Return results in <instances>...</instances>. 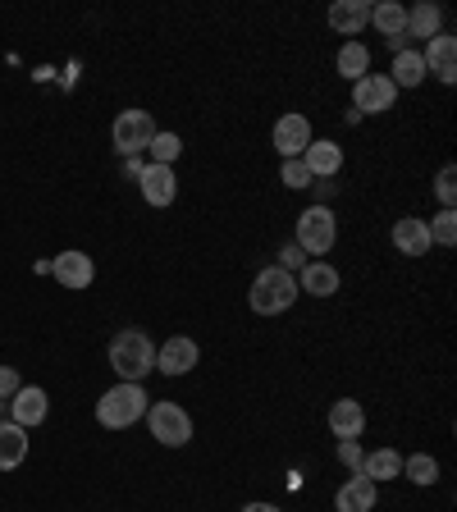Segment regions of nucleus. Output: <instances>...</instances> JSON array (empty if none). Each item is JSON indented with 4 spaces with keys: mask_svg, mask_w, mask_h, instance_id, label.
Listing matches in <instances>:
<instances>
[{
    "mask_svg": "<svg viewBox=\"0 0 457 512\" xmlns=\"http://www.w3.org/2000/svg\"><path fill=\"white\" fill-rule=\"evenodd\" d=\"M110 366L124 384H142L151 371H156V343L142 330H119L110 339Z\"/></svg>",
    "mask_w": 457,
    "mask_h": 512,
    "instance_id": "1",
    "label": "nucleus"
},
{
    "mask_svg": "<svg viewBox=\"0 0 457 512\" xmlns=\"http://www.w3.org/2000/svg\"><path fill=\"white\" fill-rule=\"evenodd\" d=\"M147 407H151V398H147L142 384L119 380L115 389L101 394V403H96V421H101L106 430H128V426H138L142 416H147Z\"/></svg>",
    "mask_w": 457,
    "mask_h": 512,
    "instance_id": "2",
    "label": "nucleus"
},
{
    "mask_svg": "<svg viewBox=\"0 0 457 512\" xmlns=\"http://www.w3.org/2000/svg\"><path fill=\"white\" fill-rule=\"evenodd\" d=\"M247 302H252L256 316H279V311H288L293 302H298V279L288 275V270H279V266L261 270V275L252 279Z\"/></svg>",
    "mask_w": 457,
    "mask_h": 512,
    "instance_id": "3",
    "label": "nucleus"
},
{
    "mask_svg": "<svg viewBox=\"0 0 457 512\" xmlns=\"http://www.w3.org/2000/svg\"><path fill=\"white\" fill-rule=\"evenodd\" d=\"M334 238H339V220H334L330 206H307L298 215V247L307 256H325L334 247Z\"/></svg>",
    "mask_w": 457,
    "mask_h": 512,
    "instance_id": "4",
    "label": "nucleus"
},
{
    "mask_svg": "<svg viewBox=\"0 0 457 512\" xmlns=\"http://www.w3.org/2000/svg\"><path fill=\"white\" fill-rule=\"evenodd\" d=\"M147 430L156 444L165 448H183L192 439V416L179 403H151L147 407Z\"/></svg>",
    "mask_w": 457,
    "mask_h": 512,
    "instance_id": "5",
    "label": "nucleus"
},
{
    "mask_svg": "<svg viewBox=\"0 0 457 512\" xmlns=\"http://www.w3.org/2000/svg\"><path fill=\"white\" fill-rule=\"evenodd\" d=\"M110 138H115V151L119 156H138V151L151 147V138H156V119H151V110H119L115 128H110Z\"/></svg>",
    "mask_w": 457,
    "mask_h": 512,
    "instance_id": "6",
    "label": "nucleus"
},
{
    "mask_svg": "<svg viewBox=\"0 0 457 512\" xmlns=\"http://www.w3.org/2000/svg\"><path fill=\"white\" fill-rule=\"evenodd\" d=\"M398 101V87L389 83V74H366L352 83V110L357 115H384V110H394Z\"/></svg>",
    "mask_w": 457,
    "mask_h": 512,
    "instance_id": "7",
    "label": "nucleus"
},
{
    "mask_svg": "<svg viewBox=\"0 0 457 512\" xmlns=\"http://www.w3.org/2000/svg\"><path fill=\"white\" fill-rule=\"evenodd\" d=\"M46 412H51V398H46V389H37V384H23L19 394L10 398V421L14 426H23V430L42 426Z\"/></svg>",
    "mask_w": 457,
    "mask_h": 512,
    "instance_id": "8",
    "label": "nucleus"
},
{
    "mask_svg": "<svg viewBox=\"0 0 457 512\" xmlns=\"http://www.w3.org/2000/svg\"><path fill=\"white\" fill-rule=\"evenodd\" d=\"M375 499H380V485L366 480L362 471H352V476L339 485V494H334V512H371Z\"/></svg>",
    "mask_w": 457,
    "mask_h": 512,
    "instance_id": "9",
    "label": "nucleus"
},
{
    "mask_svg": "<svg viewBox=\"0 0 457 512\" xmlns=\"http://www.w3.org/2000/svg\"><path fill=\"white\" fill-rule=\"evenodd\" d=\"M311 147V119L307 115H284L275 124V151L284 160H302V151Z\"/></svg>",
    "mask_w": 457,
    "mask_h": 512,
    "instance_id": "10",
    "label": "nucleus"
},
{
    "mask_svg": "<svg viewBox=\"0 0 457 512\" xmlns=\"http://www.w3.org/2000/svg\"><path fill=\"white\" fill-rule=\"evenodd\" d=\"M330 28L339 32V37H348V42H357V32L371 23V0H334L330 5Z\"/></svg>",
    "mask_w": 457,
    "mask_h": 512,
    "instance_id": "11",
    "label": "nucleus"
},
{
    "mask_svg": "<svg viewBox=\"0 0 457 512\" xmlns=\"http://www.w3.org/2000/svg\"><path fill=\"white\" fill-rule=\"evenodd\" d=\"M138 188L147 197V206H170L179 197V179H174V165H147L138 174Z\"/></svg>",
    "mask_w": 457,
    "mask_h": 512,
    "instance_id": "12",
    "label": "nucleus"
},
{
    "mask_svg": "<svg viewBox=\"0 0 457 512\" xmlns=\"http://www.w3.org/2000/svg\"><path fill=\"white\" fill-rule=\"evenodd\" d=\"M197 357H202V348L192 339H165L156 348V371L160 375H188L192 366H197Z\"/></svg>",
    "mask_w": 457,
    "mask_h": 512,
    "instance_id": "13",
    "label": "nucleus"
},
{
    "mask_svg": "<svg viewBox=\"0 0 457 512\" xmlns=\"http://www.w3.org/2000/svg\"><path fill=\"white\" fill-rule=\"evenodd\" d=\"M421 60H426V74H435L439 83H453L457 78V42L448 37V32L430 37L426 51H421Z\"/></svg>",
    "mask_w": 457,
    "mask_h": 512,
    "instance_id": "14",
    "label": "nucleus"
},
{
    "mask_svg": "<svg viewBox=\"0 0 457 512\" xmlns=\"http://www.w3.org/2000/svg\"><path fill=\"white\" fill-rule=\"evenodd\" d=\"M51 275L60 279L64 288H87L96 279V266H92V256L87 252H74V247H69V252H60L51 261Z\"/></svg>",
    "mask_w": 457,
    "mask_h": 512,
    "instance_id": "15",
    "label": "nucleus"
},
{
    "mask_svg": "<svg viewBox=\"0 0 457 512\" xmlns=\"http://www.w3.org/2000/svg\"><path fill=\"white\" fill-rule=\"evenodd\" d=\"M302 165H307V174L311 179H330V174H339L343 170V147L339 142H330V138H311V147L302 151Z\"/></svg>",
    "mask_w": 457,
    "mask_h": 512,
    "instance_id": "16",
    "label": "nucleus"
},
{
    "mask_svg": "<svg viewBox=\"0 0 457 512\" xmlns=\"http://www.w3.org/2000/svg\"><path fill=\"white\" fill-rule=\"evenodd\" d=\"M371 23L389 37V51H403L407 42V10L398 5V0H380V5H371Z\"/></svg>",
    "mask_w": 457,
    "mask_h": 512,
    "instance_id": "17",
    "label": "nucleus"
},
{
    "mask_svg": "<svg viewBox=\"0 0 457 512\" xmlns=\"http://www.w3.org/2000/svg\"><path fill=\"white\" fill-rule=\"evenodd\" d=\"M366 430V407L357 403V398H339V403L330 407V435L334 439H362Z\"/></svg>",
    "mask_w": 457,
    "mask_h": 512,
    "instance_id": "18",
    "label": "nucleus"
},
{
    "mask_svg": "<svg viewBox=\"0 0 457 512\" xmlns=\"http://www.w3.org/2000/svg\"><path fill=\"white\" fill-rule=\"evenodd\" d=\"M293 279H298V293H311V298H334L339 293V270L325 266V261H307Z\"/></svg>",
    "mask_w": 457,
    "mask_h": 512,
    "instance_id": "19",
    "label": "nucleus"
},
{
    "mask_svg": "<svg viewBox=\"0 0 457 512\" xmlns=\"http://www.w3.org/2000/svg\"><path fill=\"white\" fill-rule=\"evenodd\" d=\"M23 458H28V430L14 421H0V471L23 467Z\"/></svg>",
    "mask_w": 457,
    "mask_h": 512,
    "instance_id": "20",
    "label": "nucleus"
},
{
    "mask_svg": "<svg viewBox=\"0 0 457 512\" xmlns=\"http://www.w3.org/2000/svg\"><path fill=\"white\" fill-rule=\"evenodd\" d=\"M394 247L403 256H426L430 252V234H426V220H416V215H407V220L394 224Z\"/></svg>",
    "mask_w": 457,
    "mask_h": 512,
    "instance_id": "21",
    "label": "nucleus"
},
{
    "mask_svg": "<svg viewBox=\"0 0 457 512\" xmlns=\"http://www.w3.org/2000/svg\"><path fill=\"white\" fill-rule=\"evenodd\" d=\"M444 32V14H439V5H430V0H421V5H412L407 10V37H439Z\"/></svg>",
    "mask_w": 457,
    "mask_h": 512,
    "instance_id": "22",
    "label": "nucleus"
},
{
    "mask_svg": "<svg viewBox=\"0 0 457 512\" xmlns=\"http://www.w3.org/2000/svg\"><path fill=\"white\" fill-rule=\"evenodd\" d=\"M362 471L366 480H375V485H380V480H394V476H403V458H398L394 448H375V453H366L362 458Z\"/></svg>",
    "mask_w": 457,
    "mask_h": 512,
    "instance_id": "23",
    "label": "nucleus"
},
{
    "mask_svg": "<svg viewBox=\"0 0 457 512\" xmlns=\"http://www.w3.org/2000/svg\"><path fill=\"white\" fill-rule=\"evenodd\" d=\"M389 83L398 87V92H403V87H421L426 83V60H421V51H398L394 55V78H389Z\"/></svg>",
    "mask_w": 457,
    "mask_h": 512,
    "instance_id": "24",
    "label": "nucleus"
},
{
    "mask_svg": "<svg viewBox=\"0 0 457 512\" xmlns=\"http://www.w3.org/2000/svg\"><path fill=\"white\" fill-rule=\"evenodd\" d=\"M339 74L343 78H352V83H357V78H366L371 74V51H366L362 42H343V51H339Z\"/></svg>",
    "mask_w": 457,
    "mask_h": 512,
    "instance_id": "25",
    "label": "nucleus"
},
{
    "mask_svg": "<svg viewBox=\"0 0 457 512\" xmlns=\"http://www.w3.org/2000/svg\"><path fill=\"white\" fill-rule=\"evenodd\" d=\"M426 234H430V247H453L457 243V211L444 206V211L426 224Z\"/></svg>",
    "mask_w": 457,
    "mask_h": 512,
    "instance_id": "26",
    "label": "nucleus"
},
{
    "mask_svg": "<svg viewBox=\"0 0 457 512\" xmlns=\"http://www.w3.org/2000/svg\"><path fill=\"white\" fill-rule=\"evenodd\" d=\"M403 476L412 480V485H435V480H439V462L430 458V453H416V458H403Z\"/></svg>",
    "mask_w": 457,
    "mask_h": 512,
    "instance_id": "27",
    "label": "nucleus"
},
{
    "mask_svg": "<svg viewBox=\"0 0 457 512\" xmlns=\"http://www.w3.org/2000/svg\"><path fill=\"white\" fill-rule=\"evenodd\" d=\"M151 165H174L179 160V151H183V142H179V133H160L156 128V138H151Z\"/></svg>",
    "mask_w": 457,
    "mask_h": 512,
    "instance_id": "28",
    "label": "nucleus"
},
{
    "mask_svg": "<svg viewBox=\"0 0 457 512\" xmlns=\"http://www.w3.org/2000/svg\"><path fill=\"white\" fill-rule=\"evenodd\" d=\"M279 183H284V188H311V174H307V165H302V160H284V170H279Z\"/></svg>",
    "mask_w": 457,
    "mask_h": 512,
    "instance_id": "29",
    "label": "nucleus"
},
{
    "mask_svg": "<svg viewBox=\"0 0 457 512\" xmlns=\"http://www.w3.org/2000/svg\"><path fill=\"white\" fill-rule=\"evenodd\" d=\"M435 197L448 206V211H453V202H457V170H453V165H444V170H439V179H435Z\"/></svg>",
    "mask_w": 457,
    "mask_h": 512,
    "instance_id": "30",
    "label": "nucleus"
},
{
    "mask_svg": "<svg viewBox=\"0 0 457 512\" xmlns=\"http://www.w3.org/2000/svg\"><path fill=\"white\" fill-rule=\"evenodd\" d=\"M307 266V252H302L298 243H288L284 252H279V270H288V275H293V270H302Z\"/></svg>",
    "mask_w": 457,
    "mask_h": 512,
    "instance_id": "31",
    "label": "nucleus"
},
{
    "mask_svg": "<svg viewBox=\"0 0 457 512\" xmlns=\"http://www.w3.org/2000/svg\"><path fill=\"white\" fill-rule=\"evenodd\" d=\"M19 389H23L19 371H14V366H0V398H14Z\"/></svg>",
    "mask_w": 457,
    "mask_h": 512,
    "instance_id": "32",
    "label": "nucleus"
},
{
    "mask_svg": "<svg viewBox=\"0 0 457 512\" xmlns=\"http://www.w3.org/2000/svg\"><path fill=\"white\" fill-rule=\"evenodd\" d=\"M339 458L348 462L352 471H357V467H362V458H366V453H362V444H357V439H339Z\"/></svg>",
    "mask_w": 457,
    "mask_h": 512,
    "instance_id": "33",
    "label": "nucleus"
},
{
    "mask_svg": "<svg viewBox=\"0 0 457 512\" xmlns=\"http://www.w3.org/2000/svg\"><path fill=\"white\" fill-rule=\"evenodd\" d=\"M243 512H284V508H275V503H247Z\"/></svg>",
    "mask_w": 457,
    "mask_h": 512,
    "instance_id": "34",
    "label": "nucleus"
},
{
    "mask_svg": "<svg viewBox=\"0 0 457 512\" xmlns=\"http://www.w3.org/2000/svg\"><path fill=\"white\" fill-rule=\"evenodd\" d=\"M5 412H10V398H0V416H5Z\"/></svg>",
    "mask_w": 457,
    "mask_h": 512,
    "instance_id": "35",
    "label": "nucleus"
}]
</instances>
